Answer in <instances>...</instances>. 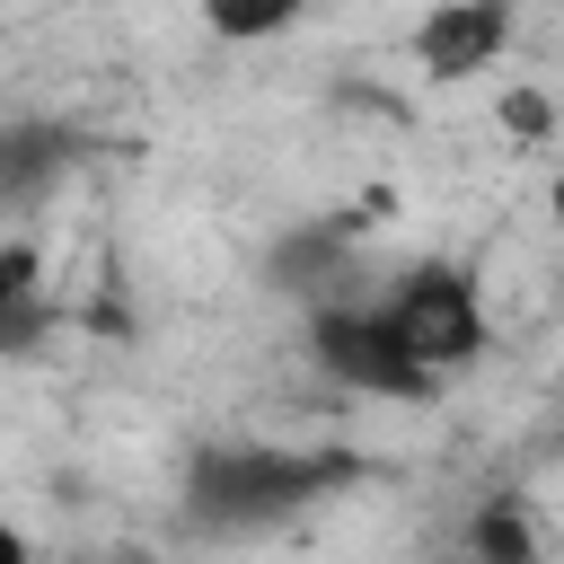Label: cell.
<instances>
[{
  "label": "cell",
  "instance_id": "9c48e42d",
  "mask_svg": "<svg viewBox=\"0 0 564 564\" xmlns=\"http://www.w3.org/2000/svg\"><path fill=\"white\" fill-rule=\"evenodd\" d=\"M18 555H26V529H9V520H0V564H18Z\"/></svg>",
  "mask_w": 564,
  "mask_h": 564
},
{
  "label": "cell",
  "instance_id": "ba28073f",
  "mask_svg": "<svg viewBox=\"0 0 564 564\" xmlns=\"http://www.w3.org/2000/svg\"><path fill=\"white\" fill-rule=\"evenodd\" d=\"M494 115H502V132H520V141H546V132H555L546 88H502V97H494Z\"/></svg>",
  "mask_w": 564,
  "mask_h": 564
},
{
  "label": "cell",
  "instance_id": "8992f818",
  "mask_svg": "<svg viewBox=\"0 0 564 564\" xmlns=\"http://www.w3.org/2000/svg\"><path fill=\"white\" fill-rule=\"evenodd\" d=\"M467 555H485V564H538V529H529L511 502H485V511L467 520Z\"/></svg>",
  "mask_w": 564,
  "mask_h": 564
},
{
  "label": "cell",
  "instance_id": "3957f363",
  "mask_svg": "<svg viewBox=\"0 0 564 564\" xmlns=\"http://www.w3.org/2000/svg\"><path fill=\"white\" fill-rule=\"evenodd\" d=\"M308 352H317V370H326L335 388H352V397L423 405V397L441 388V379L388 335L379 300H317V308H308Z\"/></svg>",
  "mask_w": 564,
  "mask_h": 564
},
{
  "label": "cell",
  "instance_id": "6da1fadb",
  "mask_svg": "<svg viewBox=\"0 0 564 564\" xmlns=\"http://www.w3.org/2000/svg\"><path fill=\"white\" fill-rule=\"evenodd\" d=\"M379 317H388V335H397L432 379H449V370H467V361L485 352V300H476V273L449 264V256L405 264L397 291L379 300Z\"/></svg>",
  "mask_w": 564,
  "mask_h": 564
},
{
  "label": "cell",
  "instance_id": "277c9868",
  "mask_svg": "<svg viewBox=\"0 0 564 564\" xmlns=\"http://www.w3.org/2000/svg\"><path fill=\"white\" fill-rule=\"evenodd\" d=\"M520 35V9L511 0H432L423 26H414V70L458 88V79H485Z\"/></svg>",
  "mask_w": 564,
  "mask_h": 564
},
{
  "label": "cell",
  "instance_id": "52a82bcc",
  "mask_svg": "<svg viewBox=\"0 0 564 564\" xmlns=\"http://www.w3.org/2000/svg\"><path fill=\"white\" fill-rule=\"evenodd\" d=\"M26 300H35V247H0V352L18 344Z\"/></svg>",
  "mask_w": 564,
  "mask_h": 564
},
{
  "label": "cell",
  "instance_id": "5b68a950",
  "mask_svg": "<svg viewBox=\"0 0 564 564\" xmlns=\"http://www.w3.org/2000/svg\"><path fill=\"white\" fill-rule=\"evenodd\" d=\"M300 9H308V0H203V26H212L220 44H264V35H282Z\"/></svg>",
  "mask_w": 564,
  "mask_h": 564
},
{
  "label": "cell",
  "instance_id": "7a4b0ae2",
  "mask_svg": "<svg viewBox=\"0 0 564 564\" xmlns=\"http://www.w3.org/2000/svg\"><path fill=\"white\" fill-rule=\"evenodd\" d=\"M352 476V458H300V449H203L194 458V511L220 520V529H256V520H282L300 511L317 485Z\"/></svg>",
  "mask_w": 564,
  "mask_h": 564
}]
</instances>
